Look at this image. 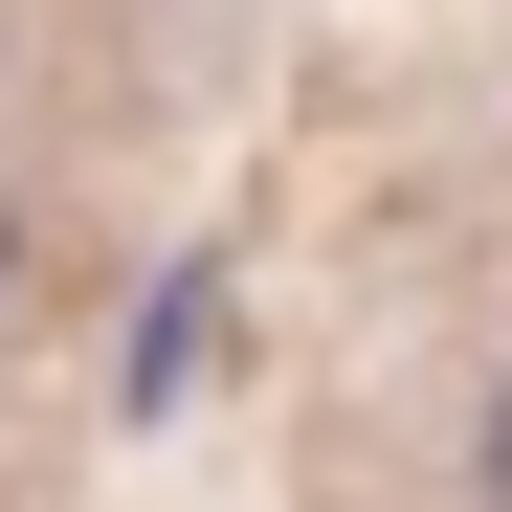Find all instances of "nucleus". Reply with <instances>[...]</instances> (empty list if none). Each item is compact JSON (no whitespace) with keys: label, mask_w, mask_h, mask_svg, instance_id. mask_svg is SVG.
<instances>
[{"label":"nucleus","mask_w":512,"mask_h":512,"mask_svg":"<svg viewBox=\"0 0 512 512\" xmlns=\"http://www.w3.org/2000/svg\"><path fill=\"white\" fill-rule=\"evenodd\" d=\"M0 290H23V223H0Z\"/></svg>","instance_id":"2"},{"label":"nucleus","mask_w":512,"mask_h":512,"mask_svg":"<svg viewBox=\"0 0 512 512\" xmlns=\"http://www.w3.org/2000/svg\"><path fill=\"white\" fill-rule=\"evenodd\" d=\"M468 490H490V512H512V379H490V423H468Z\"/></svg>","instance_id":"1"}]
</instances>
